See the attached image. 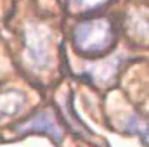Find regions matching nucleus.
I'll return each instance as SVG.
<instances>
[{"instance_id": "2", "label": "nucleus", "mask_w": 149, "mask_h": 147, "mask_svg": "<svg viewBox=\"0 0 149 147\" xmlns=\"http://www.w3.org/2000/svg\"><path fill=\"white\" fill-rule=\"evenodd\" d=\"M26 55L35 69H47L52 54H50V37L49 30L42 26H30L26 31Z\"/></svg>"}, {"instance_id": "1", "label": "nucleus", "mask_w": 149, "mask_h": 147, "mask_svg": "<svg viewBox=\"0 0 149 147\" xmlns=\"http://www.w3.org/2000/svg\"><path fill=\"white\" fill-rule=\"evenodd\" d=\"M74 45L80 52L95 54L108 49L113 42V28L108 19H92L83 21L74 28Z\"/></svg>"}, {"instance_id": "7", "label": "nucleus", "mask_w": 149, "mask_h": 147, "mask_svg": "<svg viewBox=\"0 0 149 147\" xmlns=\"http://www.w3.org/2000/svg\"><path fill=\"white\" fill-rule=\"evenodd\" d=\"M104 2L106 0H73V3L80 9H92V7H97Z\"/></svg>"}, {"instance_id": "6", "label": "nucleus", "mask_w": 149, "mask_h": 147, "mask_svg": "<svg viewBox=\"0 0 149 147\" xmlns=\"http://www.w3.org/2000/svg\"><path fill=\"white\" fill-rule=\"evenodd\" d=\"M125 130L130 132V133L141 135V137L149 144V123H146L142 118H139V116H130V118L125 121Z\"/></svg>"}, {"instance_id": "3", "label": "nucleus", "mask_w": 149, "mask_h": 147, "mask_svg": "<svg viewBox=\"0 0 149 147\" xmlns=\"http://www.w3.org/2000/svg\"><path fill=\"white\" fill-rule=\"evenodd\" d=\"M19 133H30V132H43L47 133L49 137H52L54 142H61L63 140V132L61 128L57 126V121H56V116L52 114V111H40L37 112L28 123L24 125H19L16 128Z\"/></svg>"}, {"instance_id": "5", "label": "nucleus", "mask_w": 149, "mask_h": 147, "mask_svg": "<svg viewBox=\"0 0 149 147\" xmlns=\"http://www.w3.org/2000/svg\"><path fill=\"white\" fill-rule=\"evenodd\" d=\"M24 97L19 92H7L0 95V118L12 116L23 109Z\"/></svg>"}, {"instance_id": "4", "label": "nucleus", "mask_w": 149, "mask_h": 147, "mask_svg": "<svg viewBox=\"0 0 149 147\" xmlns=\"http://www.w3.org/2000/svg\"><path fill=\"white\" fill-rule=\"evenodd\" d=\"M120 57H109V59H106L104 62H97V64H94V66H88V73L90 76L97 81V83H101V85H106V83H109L113 80V76L114 73L118 71V66H120Z\"/></svg>"}]
</instances>
